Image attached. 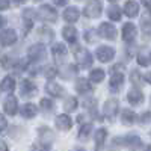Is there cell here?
Segmentation results:
<instances>
[{
    "label": "cell",
    "instance_id": "1",
    "mask_svg": "<svg viewBox=\"0 0 151 151\" xmlns=\"http://www.w3.org/2000/svg\"><path fill=\"white\" fill-rule=\"evenodd\" d=\"M76 60H77V64L80 68H91L92 67V62H94V58L91 55V52H88L86 48H79L76 50Z\"/></svg>",
    "mask_w": 151,
    "mask_h": 151
},
{
    "label": "cell",
    "instance_id": "2",
    "mask_svg": "<svg viewBox=\"0 0 151 151\" xmlns=\"http://www.w3.org/2000/svg\"><path fill=\"white\" fill-rule=\"evenodd\" d=\"M116 144H121L124 147H127L130 150H137V148H141L142 147V141H141V137L137 136V134H127V136H124V137H116L115 139Z\"/></svg>",
    "mask_w": 151,
    "mask_h": 151
},
{
    "label": "cell",
    "instance_id": "3",
    "mask_svg": "<svg viewBox=\"0 0 151 151\" xmlns=\"http://www.w3.org/2000/svg\"><path fill=\"white\" fill-rule=\"evenodd\" d=\"M27 55H29V59H30V60L40 62V60L45 59V56H47V48H45L44 44H33V45L29 47Z\"/></svg>",
    "mask_w": 151,
    "mask_h": 151
},
{
    "label": "cell",
    "instance_id": "4",
    "mask_svg": "<svg viewBox=\"0 0 151 151\" xmlns=\"http://www.w3.org/2000/svg\"><path fill=\"white\" fill-rule=\"evenodd\" d=\"M101 11H103L101 0H91V2L86 5V8L83 9V14L88 18H98L101 15Z\"/></svg>",
    "mask_w": 151,
    "mask_h": 151
},
{
    "label": "cell",
    "instance_id": "5",
    "mask_svg": "<svg viewBox=\"0 0 151 151\" xmlns=\"http://www.w3.org/2000/svg\"><path fill=\"white\" fill-rule=\"evenodd\" d=\"M95 56H97V59L100 62L107 64V62H110L113 58H115V50H113L112 47H109V45H101V47L97 48Z\"/></svg>",
    "mask_w": 151,
    "mask_h": 151
},
{
    "label": "cell",
    "instance_id": "6",
    "mask_svg": "<svg viewBox=\"0 0 151 151\" xmlns=\"http://www.w3.org/2000/svg\"><path fill=\"white\" fill-rule=\"evenodd\" d=\"M118 109H119V101L116 98H109L106 100V103H104V107H103V112H104V116L109 118L110 121L116 116V113H118Z\"/></svg>",
    "mask_w": 151,
    "mask_h": 151
},
{
    "label": "cell",
    "instance_id": "7",
    "mask_svg": "<svg viewBox=\"0 0 151 151\" xmlns=\"http://www.w3.org/2000/svg\"><path fill=\"white\" fill-rule=\"evenodd\" d=\"M38 91V88L36 85L29 80V79H23L21 83H20V95L24 97V98H29V97H33Z\"/></svg>",
    "mask_w": 151,
    "mask_h": 151
},
{
    "label": "cell",
    "instance_id": "8",
    "mask_svg": "<svg viewBox=\"0 0 151 151\" xmlns=\"http://www.w3.org/2000/svg\"><path fill=\"white\" fill-rule=\"evenodd\" d=\"M122 86H124V74L121 71H115L109 80V89L110 92H119Z\"/></svg>",
    "mask_w": 151,
    "mask_h": 151
},
{
    "label": "cell",
    "instance_id": "9",
    "mask_svg": "<svg viewBox=\"0 0 151 151\" xmlns=\"http://www.w3.org/2000/svg\"><path fill=\"white\" fill-rule=\"evenodd\" d=\"M40 17L41 20L44 21H48V23H55L58 20V11L53 8V6H50V5H42L40 8Z\"/></svg>",
    "mask_w": 151,
    "mask_h": 151
},
{
    "label": "cell",
    "instance_id": "10",
    "mask_svg": "<svg viewBox=\"0 0 151 151\" xmlns=\"http://www.w3.org/2000/svg\"><path fill=\"white\" fill-rule=\"evenodd\" d=\"M98 35L104 40H115L116 38V29L110 23H101L98 27Z\"/></svg>",
    "mask_w": 151,
    "mask_h": 151
},
{
    "label": "cell",
    "instance_id": "11",
    "mask_svg": "<svg viewBox=\"0 0 151 151\" xmlns=\"http://www.w3.org/2000/svg\"><path fill=\"white\" fill-rule=\"evenodd\" d=\"M136 35H137V30L133 23H125L122 26V40L127 44H132L136 40Z\"/></svg>",
    "mask_w": 151,
    "mask_h": 151
},
{
    "label": "cell",
    "instance_id": "12",
    "mask_svg": "<svg viewBox=\"0 0 151 151\" xmlns=\"http://www.w3.org/2000/svg\"><path fill=\"white\" fill-rule=\"evenodd\" d=\"M127 100H129V103L132 106H139V104L144 103L145 97H144V94H142V91L139 89V88L134 86V88H132V89L127 92Z\"/></svg>",
    "mask_w": 151,
    "mask_h": 151
},
{
    "label": "cell",
    "instance_id": "13",
    "mask_svg": "<svg viewBox=\"0 0 151 151\" xmlns=\"http://www.w3.org/2000/svg\"><path fill=\"white\" fill-rule=\"evenodd\" d=\"M45 92H47L50 97L60 98V97H64L65 89H64V86H60L59 83H56V82H53V80H50V82L45 85Z\"/></svg>",
    "mask_w": 151,
    "mask_h": 151
},
{
    "label": "cell",
    "instance_id": "14",
    "mask_svg": "<svg viewBox=\"0 0 151 151\" xmlns=\"http://www.w3.org/2000/svg\"><path fill=\"white\" fill-rule=\"evenodd\" d=\"M17 41V32L14 29H6L3 32H0V44L8 47V45H12L15 44Z\"/></svg>",
    "mask_w": 151,
    "mask_h": 151
},
{
    "label": "cell",
    "instance_id": "15",
    "mask_svg": "<svg viewBox=\"0 0 151 151\" xmlns=\"http://www.w3.org/2000/svg\"><path fill=\"white\" fill-rule=\"evenodd\" d=\"M55 124H56V127H58L59 130L67 132V130H70V129H71L73 121H71V118L67 115V113H60V115H58V116H56Z\"/></svg>",
    "mask_w": 151,
    "mask_h": 151
},
{
    "label": "cell",
    "instance_id": "16",
    "mask_svg": "<svg viewBox=\"0 0 151 151\" xmlns=\"http://www.w3.org/2000/svg\"><path fill=\"white\" fill-rule=\"evenodd\" d=\"M38 136H40V141L44 145H50V144H53V141H55V132L50 130L48 127H40V130H38Z\"/></svg>",
    "mask_w": 151,
    "mask_h": 151
},
{
    "label": "cell",
    "instance_id": "17",
    "mask_svg": "<svg viewBox=\"0 0 151 151\" xmlns=\"http://www.w3.org/2000/svg\"><path fill=\"white\" fill-rule=\"evenodd\" d=\"M141 27H142L144 36H145V38H150V36H151V11H150V9H147L144 14H142Z\"/></svg>",
    "mask_w": 151,
    "mask_h": 151
},
{
    "label": "cell",
    "instance_id": "18",
    "mask_svg": "<svg viewBox=\"0 0 151 151\" xmlns=\"http://www.w3.org/2000/svg\"><path fill=\"white\" fill-rule=\"evenodd\" d=\"M3 109L5 112L8 113L9 116H14L17 110H18V103H17V98L14 95H9L6 100H5V104H3Z\"/></svg>",
    "mask_w": 151,
    "mask_h": 151
},
{
    "label": "cell",
    "instance_id": "19",
    "mask_svg": "<svg viewBox=\"0 0 151 151\" xmlns=\"http://www.w3.org/2000/svg\"><path fill=\"white\" fill-rule=\"evenodd\" d=\"M21 116L23 118H26V119H32L36 116V113H38V107L33 104V103H26V104H23L21 106Z\"/></svg>",
    "mask_w": 151,
    "mask_h": 151
},
{
    "label": "cell",
    "instance_id": "20",
    "mask_svg": "<svg viewBox=\"0 0 151 151\" xmlns=\"http://www.w3.org/2000/svg\"><path fill=\"white\" fill-rule=\"evenodd\" d=\"M124 14L129 18H134L137 14H139V5H137L134 0H127L124 5Z\"/></svg>",
    "mask_w": 151,
    "mask_h": 151
},
{
    "label": "cell",
    "instance_id": "21",
    "mask_svg": "<svg viewBox=\"0 0 151 151\" xmlns=\"http://www.w3.org/2000/svg\"><path fill=\"white\" fill-rule=\"evenodd\" d=\"M136 60H137V64H139L141 67H148L151 64V52L148 48H142L141 52L137 53Z\"/></svg>",
    "mask_w": 151,
    "mask_h": 151
},
{
    "label": "cell",
    "instance_id": "22",
    "mask_svg": "<svg viewBox=\"0 0 151 151\" xmlns=\"http://www.w3.org/2000/svg\"><path fill=\"white\" fill-rule=\"evenodd\" d=\"M52 53H53V56H55V59H56V60H62V59H64V58L67 56L68 50H67L65 44H62V42H56V44L52 47Z\"/></svg>",
    "mask_w": 151,
    "mask_h": 151
},
{
    "label": "cell",
    "instance_id": "23",
    "mask_svg": "<svg viewBox=\"0 0 151 151\" xmlns=\"http://www.w3.org/2000/svg\"><path fill=\"white\" fill-rule=\"evenodd\" d=\"M79 17H80V11L76 8V6H70L64 12V20L68 21V23H76V21L79 20Z\"/></svg>",
    "mask_w": 151,
    "mask_h": 151
},
{
    "label": "cell",
    "instance_id": "24",
    "mask_svg": "<svg viewBox=\"0 0 151 151\" xmlns=\"http://www.w3.org/2000/svg\"><path fill=\"white\" fill-rule=\"evenodd\" d=\"M76 91H77L79 94H88L92 91V85L89 80L86 79H77V82H76Z\"/></svg>",
    "mask_w": 151,
    "mask_h": 151
},
{
    "label": "cell",
    "instance_id": "25",
    "mask_svg": "<svg viewBox=\"0 0 151 151\" xmlns=\"http://www.w3.org/2000/svg\"><path fill=\"white\" fill-rule=\"evenodd\" d=\"M62 36L65 38V41L70 44H74L77 41V30H76L73 26H65L62 29Z\"/></svg>",
    "mask_w": 151,
    "mask_h": 151
},
{
    "label": "cell",
    "instance_id": "26",
    "mask_svg": "<svg viewBox=\"0 0 151 151\" xmlns=\"http://www.w3.org/2000/svg\"><path fill=\"white\" fill-rule=\"evenodd\" d=\"M136 121V113L130 109H124L121 112V122L124 125H133Z\"/></svg>",
    "mask_w": 151,
    "mask_h": 151
},
{
    "label": "cell",
    "instance_id": "27",
    "mask_svg": "<svg viewBox=\"0 0 151 151\" xmlns=\"http://www.w3.org/2000/svg\"><path fill=\"white\" fill-rule=\"evenodd\" d=\"M94 137H95V144H97V151L101 150L106 137H107V130L106 129H98L95 133H94Z\"/></svg>",
    "mask_w": 151,
    "mask_h": 151
},
{
    "label": "cell",
    "instance_id": "28",
    "mask_svg": "<svg viewBox=\"0 0 151 151\" xmlns=\"http://www.w3.org/2000/svg\"><path fill=\"white\" fill-rule=\"evenodd\" d=\"M104 77H106V73H104V70H101V68H94V70L89 73V80L94 82V83H101V82L104 80Z\"/></svg>",
    "mask_w": 151,
    "mask_h": 151
},
{
    "label": "cell",
    "instance_id": "29",
    "mask_svg": "<svg viewBox=\"0 0 151 151\" xmlns=\"http://www.w3.org/2000/svg\"><path fill=\"white\" fill-rule=\"evenodd\" d=\"M2 89L5 91V92H12L15 89V79L12 77V76H6V77L2 80Z\"/></svg>",
    "mask_w": 151,
    "mask_h": 151
},
{
    "label": "cell",
    "instance_id": "30",
    "mask_svg": "<svg viewBox=\"0 0 151 151\" xmlns=\"http://www.w3.org/2000/svg\"><path fill=\"white\" fill-rule=\"evenodd\" d=\"M35 18H36V12H35V11H33L32 8H26V9L23 11V20L26 21L27 27H29V26H32V24H33Z\"/></svg>",
    "mask_w": 151,
    "mask_h": 151
},
{
    "label": "cell",
    "instance_id": "31",
    "mask_svg": "<svg viewBox=\"0 0 151 151\" xmlns=\"http://www.w3.org/2000/svg\"><path fill=\"white\" fill-rule=\"evenodd\" d=\"M107 17H109L112 21H119V20H121V9H119V6L112 5V6L107 9Z\"/></svg>",
    "mask_w": 151,
    "mask_h": 151
},
{
    "label": "cell",
    "instance_id": "32",
    "mask_svg": "<svg viewBox=\"0 0 151 151\" xmlns=\"http://www.w3.org/2000/svg\"><path fill=\"white\" fill-rule=\"evenodd\" d=\"M77 106H79V101H77V98L76 97H68L67 100H65V104H64V109H65V112H74L76 109H77Z\"/></svg>",
    "mask_w": 151,
    "mask_h": 151
},
{
    "label": "cell",
    "instance_id": "33",
    "mask_svg": "<svg viewBox=\"0 0 151 151\" xmlns=\"http://www.w3.org/2000/svg\"><path fill=\"white\" fill-rule=\"evenodd\" d=\"M40 106H41L42 112H45V113L52 112V110H53V107H55L53 101H52V100H50V98H42L41 101H40Z\"/></svg>",
    "mask_w": 151,
    "mask_h": 151
},
{
    "label": "cell",
    "instance_id": "34",
    "mask_svg": "<svg viewBox=\"0 0 151 151\" xmlns=\"http://www.w3.org/2000/svg\"><path fill=\"white\" fill-rule=\"evenodd\" d=\"M91 132H92V125L91 124H83L82 129L79 130V137L80 139H88V136L91 134Z\"/></svg>",
    "mask_w": 151,
    "mask_h": 151
},
{
    "label": "cell",
    "instance_id": "35",
    "mask_svg": "<svg viewBox=\"0 0 151 151\" xmlns=\"http://www.w3.org/2000/svg\"><path fill=\"white\" fill-rule=\"evenodd\" d=\"M58 73H59V70H58V68H55L53 65H48V67H45V68H44V76H45L47 79H50V80L55 79L56 76H58Z\"/></svg>",
    "mask_w": 151,
    "mask_h": 151
},
{
    "label": "cell",
    "instance_id": "36",
    "mask_svg": "<svg viewBox=\"0 0 151 151\" xmlns=\"http://www.w3.org/2000/svg\"><path fill=\"white\" fill-rule=\"evenodd\" d=\"M130 80H132V83L137 88V86H141V85H142V76L139 74V71H132V74H130Z\"/></svg>",
    "mask_w": 151,
    "mask_h": 151
},
{
    "label": "cell",
    "instance_id": "37",
    "mask_svg": "<svg viewBox=\"0 0 151 151\" xmlns=\"http://www.w3.org/2000/svg\"><path fill=\"white\" fill-rule=\"evenodd\" d=\"M139 122H141V124H148V122H151V112H150V110L144 112L142 115L139 116Z\"/></svg>",
    "mask_w": 151,
    "mask_h": 151
},
{
    "label": "cell",
    "instance_id": "38",
    "mask_svg": "<svg viewBox=\"0 0 151 151\" xmlns=\"http://www.w3.org/2000/svg\"><path fill=\"white\" fill-rule=\"evenodd\" d=\"M40 32H41L40 35L45 38V41H50V40L53 38V33H52V30H50V29H47V27H41V29H40Z\"/></svg>",
    "mask_w": 151,
    "mask_h": 151
},
{
    "label": "cell",
    "instance_id": "39",
    "mask_svg": "<svg viewBox=\"0 0 151 151\" xmlns=\"http://www.w3.org/2000/svg\"><path fill=\"white\" fill-rule=\"evenodd\" d=\"M2 65H3L5 68H9V67H14L15 62L12 60L9 56H3V58H2Z\"/></svg>",
    "mask_w": 151,
    "mask_h": 151
},
{
    "label": "cell",
    "instance_id": "40",
    "mask_svg": "<svg viewBox=\"0 0 151 151\" xmlns=\"http://www.w3.org/2000/svg\"><path fill=\"white\" fill-rule=\"evenodd\" d=\"M85 38H86V41L94 42V41H95V33H94V30H88L86 35H85Z\"/></svg>",
    "mask_w": 151,
    "mask_h": 151
},
{
    "label": "cell",
    "instance_id": "41",
    "mask_svg": "<svg viewBox=\"0 0 151 151\" xmlns=\"http://www.w3.org/2000/svg\"><path fill=\"white\" fill-rule=\"evenodd\" d=\"M6 127H8V121H6V118L2 115V113H0V132L5 130Z\"/></svg>",
    "mask_w": 151,
    "mask_h": 151
},
{
    "label": "cell",
    "instance_id": "42",
    "mask_svg": "<svg viewBox=\"0 0 151 151\" xmlns=\"http://www.w3.org/2000/svg\"><path fill=\"white\" fill-rule=\"evenodd\" d=\"M9 8V0H0V11H5Z\"/></svg>",
    "mask_w": 151,
    "mask_h": 151
},
{
    "label": "cell",
    "instance_id": "43",
    "mask_svg": "<svg viewBox=\"0 0 151 151\" xmlns=\"http://www.w3.org/2000/svg\"><path fill=\"white\" fill-rule=\"evenodd\" d=\"M144 80H145L147 83H150V85H151V71H148V73H145V74H144Z\"/></svg>",
    "mask_w": 151,
    "mask_h": 151
},
{
    "label": "cell",
    "instance_id": "44",
    "mask_svg": "<svg viewBox=\"0 0 151 151\" xmlns=\"http://www.w3.org/2000/svg\"><path fill=\"white\" fill-rule=\"evenodd\" d=\"M141 3H142L147 9H150V11H151V0H141Z\"/></svg>",
    "mask_w": 151,
    "mask_h": 151
},
{
    "label": "cell",
    "instance_id": "45",
    "mask_svg": "<svg viewBox=\"0 0 151 151\" xmlns=\"http://www.w3.org/2000/svg\"><path fill=\"white\" fill-rule=\"evenodd\" d=\"M0 151H9V148H8L5 141H0Z\"/></svg>",
    "mask_w": 151,
    "mask_h": 151
},
{
    "label": "cell",
    "instance_id": "46",
    "mask_svg": "<svg viewBox=\"0 0 151 151\" xmlns=\"http://www.w3.org/2000/svg\"><path fill=\"white\" fill-rule=\"evenodd\" d=\"M53 2H55V5H58V6H64V5L68 3V0H53Z\"/></svg>",
    "mask_w": 151,
    "mask_h": 151
},
{
    "label": "cell",
    "instance_id": "47",
    "mask_svg": "<svg viewBox=\"0 0 151 151\" xmlns=\"http://www.w3.org/2000/svg\"><path fill=\"white\" fill-rule=\"evenodd\" d=\"M6 26V18L3 15H0V29H3Z\"/></svg>",
    "mask_w": 151,
    "mask_h": 151
},
{
    "label": "cell",
    "instance_id": "48",
    "mask_svg": "<svg viewBox=\"0 0 151 151\" xmlns=\"http://www.w3.org/2000/svg\"><path fill=\"white\" fill-rule=\"evenodd\" d=\"M14 2H15V3H18V5H20V3H24V2H26V0H14Z\"/></svg>",
    "mask_w": 151,
    "mask_h": 151
},
{
    "label": "cell",
    "instance_id": "49",
    "mask_svg": "<svg viewBox=\"0 0 151 151\" xmlns=\"http://www.w3.org/2000/svg\"><path fill=\"white\" fill-rule=\"evenodd\" d=\"M74 151H86V150H83V148H76Z\"/></svg>",
    "mask_w": 151,
    "mask_h": 151
},
{
    "label": "cell",
    "instance_id": "50",
    "mask_svg": "<svg viewBox=\"0 0 151 151\" xmlns=\"http://www.w3.org/2000/svg\"><path fill=\"white\" fill-rule=\"evenodd\" d=\"M109 2H116V0H109Z\"/></svg>",
    "mask_w": 151,
    "mask_h": 151
},
{
    "label": "cell",
    "instance_id": "51",
    "mask_svg": "<svg viewBox=\"0 0 151 151\" xmlns=\"http://www.w3.org/2000/svg\"><path fill=\"white\" fill-rule=\"evenodd\" d=\"M36 2H40V0H36Z\"/></svg>",
    "mask_w": 151,
    "mask_h": 151
}]
</instances>
